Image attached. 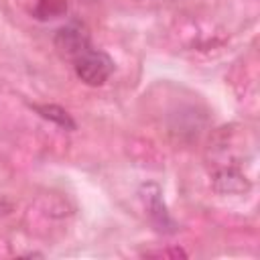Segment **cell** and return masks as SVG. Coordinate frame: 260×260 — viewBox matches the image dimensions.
Returning a JSON list of instances; mask_svg holds the SVG:
<instances>
[{"label":"cell","mask_w":260,"mask_h":260,"mask_svg":"<svg viewBox=\"0 0 260 260\" xmlns=\"http://www.w3.org/2000/svg\"><path fill=\"white\" fill-rule=\"evenodd\" d=\"M75 73L77 77L87 85H102L108 81V77L114 71V61L108 53L98 49H87L83 55H79L75 61Z\"/></svg>","instance_id":"cell-1"},{"label":"cell","mask_w":260,"mask_h":260,"mask_svg":"<svg viewBox=\"0 0 260 260\" xmlns=\"http://www.w3.org/2000/svg\"><path fill=\"white\" fill-rule=\"evenodd\" d=\"M55 47L63 57L75 61L79 55H83L87 49H91L87 26L81 22H69V24L61 26L55 35Z\"/></svg>","instance_id":"cell-2"},{"label":"cell","mask_w":260,"mask_h":260,"mask_svg":"<svg viewBox=\"0 0 260 260\" xmlns=\"http://www.w3.org/2000/svg\"><path fill=\"white\" fill-rule=\"evenodd\" d=\"M35 110H37L43 118L55 122L57 126H61V128H65V130H75V122H73V118H71L63 108L51 104V106H35Z\"/></svg>","instance_id":"cell-3"}]
</instances>
